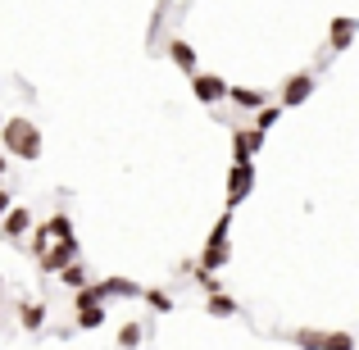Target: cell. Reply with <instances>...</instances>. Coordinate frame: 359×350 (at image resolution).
<instances>
[{
	"label": "cell",
	"instance_id": "obj_1",
	"mask_svg": "<svg viewBox=\"0 0 359 350\" xmlns=\"http://www.w3.org/2000/svg\"><path fill=\"white\" fill-rule=\"evenodd\" d=\"M0 141H5V150L14 159H27V164H32V159H41V128H36L32 119H5V128H0Z\"/></svg>",
	"mask_w": 359,
	"mask_h": 350
},
{
	"label": "cell",
	"instance_id": "obj_2",
	"mask_svg": "<svg viewBox=\"0 0 359 350\" xmlns=\"http://www.w3.org/2000/svg\"><path fill=\"white\" fill-rule=\"evenodd\" d=\"M228 232H232V214L223 210V214H219V223H214V232L205 236L201 260H196V269H201V273H219L223 264L232 260V241H228Z\"/></svg>",
	"mask_w": 359,
	"mask_h": 350
},
{
	"label": "cell",
	"instance_id": "obj_3",
	"mask_svg": "<svg viewBox=\"0 0 359 350\" xmlns=\"http://www.w3.org/2000/svg\"><path fill=\"white\" fill-rule=\"evenodd\" d=\"M314 91H318V78H314V73H291V78L287 82H282V96H278V109H296V105H305V100L309 96H314Z\"/></svg>",
	"mask_w": 359,
	"mask_h": 350
},
{
	"label": "cell",
	"instance_id": "obj_4",
	"mask_svg": "<svg viewBox=\"0 0 359 350\" xmlns=\"http://www.w3.org/2000/svg\"><path fill=\"white\" fill-rule=\"evenodd\" d=\"M69 264H78V236H73V241H55L50 250H46L41 260H36V269L50 273V278H60V273L69 269Z\"/></svg>",
	"mask_w": 359,
	"mask_h": 350
},
{
	"label": "cell",
	"instance_id": "obj_5",
	"mask_svg": "<svg viewBox=\"0 0 359 350\" xmlns=\"http://www.w3.org/2000/svg\"><path fill=\"white\" fill-rule=\"evenodd\" d=\"M191 96L201 100V105H223V100H228V82L219 78V73H196L191 78Z\"/></svg>",
	"mask_w": 359,
	"mask_h": 350
},
{
	"label": "cell",
	"instance_id": "obj_6",
	"mask_svg": "<svg viewBox=\"0 0 359 350\" xmlns=\"http://www.w3.org/2000/svg\"><path fill=\"white\" fill-rule=\"evenodd\" d=\"M255 191V164H232L228 173V214H237V205Z\"/></svg>",
	"mask_w": 359,
	"mask_h": 350
},
{
	"label": "cell",
	"instance_id": "obj_7",
	"mask_svg": "<svg viewBox=\"0 0 359 350\" xmlns=\"http://www.w3.org/2000/svg\"><path fill=\"white\" fill-rule=\"evenodd\" d=\"M259 146H264V137L255 128H232V164H255Z\"/></svg>",
	"mask_w": 359,
	"mask_h": 350
},
{
	"label": "cell",
	"instance_id": "obj_8",
	"mask_svg": "<svg viewBox=\"0 0 359 350\" xmlns=\"http://www.w3.org/2000/svg\"><path fill=\"white\" fill-rule=\"evenodd\" d=\"M27 232H32V210H23V205H9V214L0 219V241H23Z\"/></svg>",
	"mask_w": 359,
	"mask_h": 350
},
{
	"label": "cell",
	"instance_id": "obj_9",
	"mask_svg": "<svg viewBox=\"0 0 359 350\" xmlns=\"http://www.w3.org/2000/svg\"><path fill=\"white\" fill-rule=\"evenodd\" d=\"M100 287V300H141V282H132V278H100L96 282Z\"/></svg>",
	"mask_w": 359,
	"mask_h": 350
},
{
	"label": "cell",
	"instance_id": "obj_10",
	"mask_svg": "<svg viewBox=\"0 0 359 350\" xmlns=\"http://www.w3.org/2000/svg\"><path fill=\"white\" fill-rule=\"evenodd\" d=\"M164 51H168V60H173V64H177V69H182V73H187V78H196V73H201V55H196V51H191V46H187V41H182V36H173V41H168V46H164Z\"/></svg>",
	"mask_w": 359,
	"mask_h": 350
},
{
	"label": "cell",
	"instance_id": "obj_11",
	"mask_svg": "<svg viewBox=\"0 0 359 350\" xmlns=\"http://www.w3.org/2000/svg\"><path fill=\"white\" fill-rule=\"evenodd\" d=\"M228 100L237 109H245V114H259V109L269 105V96H264L259 87H228Z\"/></svg>",
	"mask_w": 359,
	"mask_h": 350
},
{
	"label": "cell",
	"instance_id": "obj_12",
	"mask_svg": "<svg viewBox=\"0 0 359 350\" xmlns=\"http://www.w3.org/2000/svg\"><path fill=\"white\" fill-rule=\"evenodd\" d=\"M18 323H23L27 332H41V328H46V305L23 296V300H18Z\"/></svg>",
	"mask_w": 359,
	"mask_h": 350
},
{
	"label": "cell",
	"instance_id": "obj_13",
	"mask_svg": "<svg viewBox=\"0 0 359 350\" xmlns=\"http://www.w3.org/2000/svg\"><path fill=\"white\" fill-rule=\"evenodd\" d=\"M355 32H359L355 18H332V27H327V46H332V51H346V46L355 41Z\"/></svg>",
	"mask_w": 359,
	"mask_h": 350
},
{
	"label": "cell",
	"instance_id": "obj_14",
	"mask_svg": "<svg viewBox=\"0 0 359 350\" xmlns=\"http://www.w3.org/2000/svg\"><path fill=\"white\" fill-rule=\"evenodd\" d=\"M205 309H210L214 318H237V314H241V305H237V300L228 296V291H219V296H210V300H205Z\"/></svg>",
	"mask_w": 359,
	"mask_h": 350
},
{
	"label": "cell",
	"instance_id": "obj_15",
	"mask_svg": "<svg viewBox=\"0 0 359 350\" xmlns=\"http://www.w3.org/2000/svg\"><path fill=\"white\" fill-rule=\"evenodd\" d=\"M287 342L300 346V350H323V328H296Z\"/></svg>",
	"mask_w": 359,
	"mask_h": 350
},
{
	"label": "cell",
	"instance_id": "obj_16",
	"mask_svg": "<svg viewBox=\"0 0 359 350\" xmlns=\"http://www.w3.org/2000/svg\"><path fill=\"white\" fill-rule=\"evenodd\" d=\"M41 228L50 232V241H73V219H69V214H50Z\"/></svg>",
	"mask_w": 359,
	"mask_h": 350
},
{
	"label": "cell",
	"instance_id": "obj_17",
	"mask_svg": "<svg viewBox=\"0 0 359 350\" xmlns=\"http://www.w3.org/2000/svg\"><path fill=\"white\" fill-rule=\"evenodd\" d=\"M141 342H146V328H141L137 318H132V323H123V328H118V350H137Z\"/></svg>",
	"mask_w": 359,
	"mask_h": 350
},
{
	"label": "cell",
	"instance_id": "obj_18",
	"mask_svg": "<svg viewBox=\"0 0 359 350\" xmlns=\"http://www.w3.org/2000/svg\"><path fill=\"white\" fill-rule=\"evenodd\" d=\"M91 305H105V300H100V287H96V282H87V287L73 291V314H78V309H91Z\"/></svg>",
	"mask_w": 359,
	"mask_h": 350
},
{
	"label": "cell",
	"instance_id": "obj_19",
	"mask_svg": "<svg viewBox=\"0 0 359 350\" xmlns=\"http://www.w3.org/2000/svg\"><path fill=\"white\" fill-rule=\"evenodd\" d=\"M141 300H146L155 314H168V309H173V296H168V291H159V287H141Z\"/></svg>",
	"mask_w": 359,
	"mask_h": 350
},
{
	"label": "cell",
	"instance_id": "obj_20",
	"mask_svg": "<svg viewBox=\"0 0 359 350\" xmlns=\"http://www.w3.org/2000/svg\"><path fill=\"white\" fill-rule=\"evenodd\" d=\"M323 350H355V337L341 332V328H332V332L323 328Z\"/></svg>",
	"mask_w": 359,
	"mask_h": 350
},
{
	"label": "cell",
	"instance_id": "obj_21",
	"mask_svg": "<svg viewBox=\"0 0 359 350\" xmlns=\"http://www.w3.org/2000/svg\"><path fill=\"white\" fill-rule=\"evenodd\" d=\"M105 323V305H91V309H78V328L82 332H91V328Z\"/></svg>",
	"mask_w": 359,
	"mask_h": 350
},
{
	"label": "cell",
	"instance_id": "obj_22",
	"mask_svg": "<svg viewBox=\"0 0 359 350\" xmlns=\"http://www.w3.org/2000/svg\"><path fill=\"white\" fill-rule=\"evenodd\" d=\"M50 245H55V241H50V232H46V228H32V241H27V255H32V260H41Z\"/></svg>",
	"mask_w": 359,
	"mask_h": 350
},
{
	"label": "cell",
	"instance_id": "obj_23",
	"mask_svg": "<svg viewBox=\"0 0 359 350\" xmlns=\"http://www.w3.org/2000/svg\"><path fill=\"white\" fill-rule=\"evenodd\" d=\"M191 278H196V287L205 291V300H210V296H219V291H223V282L214 278V273H201V269H191Z\"/></svg>",
	"mask_w": 359,
	"mask_h": 350
},
{
	"label": "cell",
	"instance_id": "obj_24",
	"mask_svg": "<svg viewBox=\"0 0 359 350\" xmlns=\"http://www.w3.org/2000/svg\"><path fill=\"white\" fill-rule=\"evenodd\" d=\"M278 119H282V109H278V105H264L259 114H255V132H259V137H264V132H269V128H273V123H278Z\"/></svg>",
	"mask_w": 359,
	"mask_h": 350
},
{
	"label": "cell",
	"instance_id": "obj_25",
	"mask_svg": "<svg viewBox=\"0 0 359 350\" xmlns=\"http://www.w3.org/2000/svg\"><path fill=\"white\" fill-rule=\"evenodd\" d=\"M60 282H64V287H73V291L87 287V273H82V264H69V269L60 273Z\"/></svg>",
	"mask_w": 359,
	"mask_h": 350
},
{
	"label": "cell",
	"instance_id": "obj_26",
	"mask_svg": "<svg viewBox=\"0 0 359 350\" xmlns=\"http://www.w3.org/2000/svg\"><path fill=\"white\" fill-rule=\"evenodd\" d=\"M9 205H14V201H9V191H5V187H0V219H5V214H9Z\"/></svg>",
	"mask_w": 359,
	"mask_h": 350
},
{
	"label": "cell",
	"instance_id": "obj_27",
	"mask_svg": "<svg viewBox=\"0 0 359 350\" xmlns=\"http://www.w3.org/2000/svg\"><path fill=\"white\" fill-rule=\"evenodd\" d=\"M5 173H9V164H5V155H0V182H5Z\"/></svg>",
	"mask_w": 359,
	"mask_h": 350
},
{
	"label": "cell",
	"instance_id": "obj_28",
	"mask_svg": "<svg viewBox=\"0 0 359 350\" xmlns=\"http://www.w3.org/2000/svg\"><path fill=\"white\" fill-rule=\"evenodd\" d=\"M0 128H5V114H0Z\"/></svg>",
	"mask_w": 359,
	"mask_h": 350
}]
</instances>
